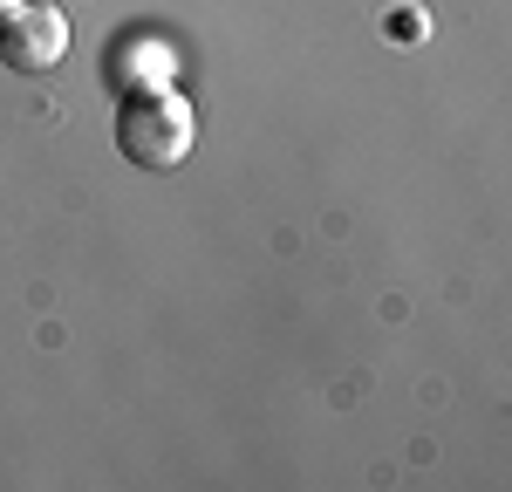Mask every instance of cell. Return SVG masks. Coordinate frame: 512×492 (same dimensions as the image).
<instances>
[{"label": "cell", "instance_id": "6da1fadb", "mask_svg": "<svg viewBox=\"0 0 512 492\" xmlns=\"http://www.w3.org/2000/svg\"><path fill=\"white\" fill-rule=\"evenodd\" d=\"M198 144V117L192 103L178 96V89H130L117 103V151L130 164H144V171H171V164H185Z\"/></svg>", "mask_w": 512, "mask_h": 492}, {"label": "cell", "instance_id": "7a4b0ae2", "mask_svg": "<svg viewBox=\"0 0 512 492\" xmlns=\"http://www.w3.org/2000/svg\"><path fill=\"white\" fill-rule=\"evenodd\" d=\"M69 55V14L55 0H7L0 7V69L48 76Z\"/></svg>", "mask_w": 512, "mask_h": 492}]
</instances>
